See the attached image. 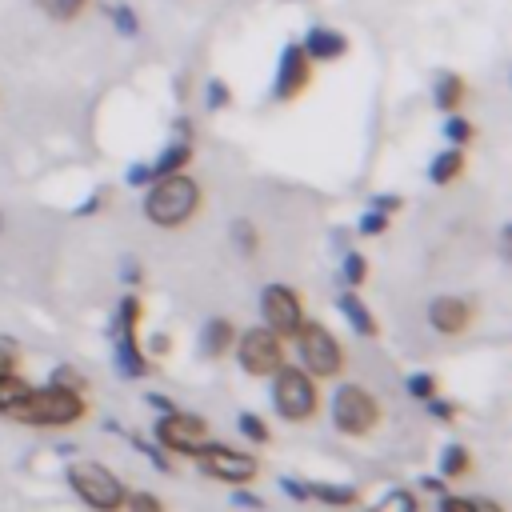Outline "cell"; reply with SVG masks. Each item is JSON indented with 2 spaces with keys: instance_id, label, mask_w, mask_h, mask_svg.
Returning a JSON list of instances; mask_svg holds the SVG:
<instances>
[{
  "instance_id": "obj_20",
  "label": "cell",
  "mask_w": 512,
  "mask_h": 512,
  "mask_svg": "<svg viewBox=\"0 0 512 512\" xmlns=\"http://www.w3.org/2000/svg\"><path fill=\"white\" fill-rule=\"evenodd\" d=\"M440 472H444V476H452V480H456V476H464V472H468V452H464L460 444H452V448L444 452V460H440Z\"/></svg>"
},
{
  "instance_id": "obj_2",
  "label": "cell",
  "mask_w": 512,
  "mask_h": 512,
  "mask_svg": "<svg viewBox=\"0 0 512 512\" xmlns=\"http://www.w3.org/2000/svg\"><path fill=\"white\" fill-rule=\"evenodd\" d=\"M196 208H200V188H196L188 176H180V172L156 176V184H152V192H148V200H144L148 220L160 224V228L184 224Z\"/></svg>"
},
{
  "instance_id": "obj_7",
  "label": "cell",
  "mask_w": 512,
  "mask_h": 512,
  "mask_svg": "<svg viewBox=\"0 0 512 512\" xmlns=\"http://www.w3.org/2000/svg\"><path fill=\"white\" fill-rule=\"evenodd\" d=\"M240 364L252 376H272L276 368H284V348L276 340L272 328H252L240 336Z\"/></svg>"
},
{
  "instance_id": "obj_15",
  "label": "cell",
  "mask_w": 512,
  "mask_h": 512,
  "mask_svg": "<svg viewBox=\"0 0 512 512\" xmlns=\"http://www.w3.org/2000/svg\"><path fill=\"white\" fill-rule=\"evenodd\" d=\"M340 312L352 320V328H356V332L376 336V320H372V312L360 304V296H356V292H344V296H340Z\"/></svg>"
},
{
  "instance_id": "obj_25",
  "label": "cell",
  "mask_w": 512,
  "mask_h": 512,
  "mask_svg": "<svg viewBox=\"0 0 512 512\" xmlns=\"http://www.w3.org/2000/svg\"><path fill=\"white\" fill-rule=\"evenodd\" d=\"M204 100H208V108H224V104L232 100V92H228V84H224V80H208Z\"/></svg>"
},
{
  "instance_id": "obj_1",
  "label": "cell",
  "mask_w": 512,
  "mask_h": 512,
  "mask_svg": "<svg viewBox=\"0 0 512 512\" xmlns=\"http://www.w3.org/2000/svg\"><path fill=\"white\" fill-rule=\"evenodd\" d=\"M12 420L20 424H36V428H60V424H76L84 416V400L80 392H68V388H40V392H20L8 408H4Z\"/></svg>"
},
{
  "instance_id": "obj_4",
  "label": "cell",
  "mask_w": 512,
  "mask_h": 512,
  "mask_svg": "<svg viewBox=\"0 0 512 512\" xmlns=\"http://www.w3.org/2000/svg\"><path fill=\"white\" fill-rule=\"evenodd\" d=\"M272 400H276V412L284 420H308L316 412V384L300 368H276Z\"/></svg>"
},
{
  "instance_id": "obj_23",
  "label": "cell",
  "mask_w": 512,
  "mask_h": 512,
  "mask_svg": "<svg viewBox=\"0 0 512 512\" xmlns=\"http://www.w3.org/2000/svg\"><path fill=\"white\" fill-rule=\"evenodd\" d=\"M240 432H244L248 440H256V444L268 440V424H264L260 416H252V412H240Z\"/></svg>"
},
{
  "instance_id": "obj_26",
  "label": "cell",
  "mask_w": 512,
  "mask_h": 512,
  "mask_svg": "<svg viewBox=\"0 0 512 512\" xmlns=\"http://www.w3.org/2000/svg\"><path fill=\"white\" fill-rule=\"evenodd\" d=\"M364 272H368L364 256H360V252H348V256H344V280H348V284H360Z\"/></svg>"
},
{
  "instance_id": "obj_3",
  "label": "cell",
  "mask_w": 512,
  "mask_h": 512,
  "mask_svg": "<svg viewBox=\"0 0 512 512\" xmlns=\"http://www.w3.org/2000/svg\"><path fill=\"white\" fill-rule=\"evenodd\" d=\"M68 484H72L76 496H80L88 508H96V512H116V508L124 504L120 480H116L108 468H100V464H72V468H68Z\"/></svg>"
},
{
  "instance_id": "obj_35",
  "label": "cell",
  "mask_w": 512,
  "mask_h": 512,
  "mask_svg": "<svg viewBox=\"0 0 512 512\" xmlns=\"http://www.w3.org/2000/svg\"><path fill=\"white\" fill-rule=\"evenodd\" d=\"M280 488H284L288 496H296V500H304V496H308V484H300V480H280Z\"/></svg>"
},
{
  "instance_id": "obj_29",
  "label": "cell",
  "mask_w": 512,
  "mask_h": 512,
  "mask_svg": "<svg viewBox=\"0 0 512 512\" xmlns=\"http://www.w3.org/2000/svg\"><path fill=\"white\" fill-rule=\"evenodd\" d=\"M408 392H412V396H420V400H428V396L436 392V376H428V372H416V376L408 380Z\"/></svg>"
},
{
  "instance_id": "obj_30",
  "label": "cell",
  "mask_w": 512,
  "mask_h": 512,
  "mask_svg": "<svg viewBox=\"0 0 512 512\" xmlns=\"http://www.w3.org/2000/svg\"><path fill=\"white\" fill-rule=\"evenodd\" d=\"M384 228H388V216H384V212H376V208L360 220V232H364V236H380Z\"/></svg>"
},
{
  "instance_id": "obj_9",
  "label": "cell",
  "mask_w": 512,
  "mask_h": 512,
  "mask_svg": "<svg viewBox=\"0 0 512 512\" xmlns=\"http://www.w3.org/2000/svg\"><path fill=\"white\" fill-rule=\"evenodd\" d=\"M204 432H208V424H204L200 416H188V412H176V408H172V412L160 420V428H156V436L164 440V448L184 452V456H196V452H200Z\"/></svg>"
},
{
  "instance_id": "obj_19",
  "label": "cell",
  "mask_w": 512,
  "mask_h": 512,
  "mask_svg": "<svg viewBox=\"0 0 512 512\" xmlns=\"http://www.w3.org/2000/svg\"><path fill=\"white\" fill-rule=\"evenodd\" d=\"M308 496H320L328 504H356V488H336V484H312Z\"/></svg>"
},
{
  "instance_id": "obj_18",
  "label": "cell",
  "mask_w": 512,
  "mask_h": 512,
  "mask_svg": "<svg viewBox=\"0 0 512 512\" xmlns=\"http://www.w3.org/2000/svg\"><path fill=\"white\" fill-rule=\"evenodd\" d=\"M432 96H436V108H444V112H452V108L460 104V96H464V84H460V76H452V72H444V76L436 80V88H432Z\"/></svg>"
},
{
  "instance_id": "obj_11",
  "label": "cell",
  "mask_w": 512,
  "mask_h": 512,
  "mask_svg": "<svg viewBox=\"0 0 512 512\" xmlns=\"http://www.w3.org/2000/svg\"><path fill=\"white\" fill-rule=\"evenodd\" d=\"M304 84H308V56L300 44H288L280 56V72H276V100H292Z\"/></svg>"
},
{
  "instance_id": "obj_13",
  "label": "cell",
  "mask_w": 512,
  "mask_h": 512,
  "mask_svg": "<svg viewBox=\"0 0 512 512\" xmlns=\"http://www.w3.org/2000/svg\"><path fill=\"white\" fill-rule=\"evenodd\" d=\"M304 56L308 60H336V56H344L348 52V40H344V32H336V28H324V24H316L308 36H304Z\"/></svg>"
},
{
  "instance_id": "obj_17",
  "label": "cell",
  "mask_w": 512,
  "mask_h": 512,
  "mask_svg": "<svg viewBox=\"0 0 512 512\" xmlns=\"http://www.w3.org/2000/svg\"><path fill=\"white\" fill-rule=\"evenodd\" d=\"M460 168H464V156H460V148H448V152H440V156L432 160V168H428V180H432V184H448L452 176H460Z\"/></svg>"
},
{
  "instance_id": "obj_38",
  "label": "cell",
  "mask_w": 512,
  "mask_h": 512,
  "mask_svg": "<svg viewBox=\"0 0 512 512\" xmlns=\"http://www.w3.org/2000/svg\"><path fill=\"white\" fill-rule=\"evenodd\" d=\"M472 504H476V512H504L496 500H472Z\"/></svg>"
},
{
  "instance_id": "obj_16",
  "label": "cell",
  "mask_w": 512,
  "mask_h": 512,
  "mask_svg": "<svg viewBox=\"0 0 512 512\" xmlns=\"http://www.w3.org/2000/svg\"><path fill=\"white\" fill-rule=\"evenodd\" d=\"M188 160H192V148H188V140H176V144H168V148L160 152V160L152 164V176H168V172L184 168Z\"/></svg>"
},
{
  "instance_id": "obj_12",
  "label": "cell",
  "mask_w": 512,
  "mask_h": 512,
  "mask_svg": "<svg viewBox=\"0 0 512 512\" xmlns=\"http://www.w3.org/2000/svg\"><path fill=\"white\" fill-rule=\"evenodd\" d=\"M428 320H432L436 332H448V336H452V332H464L468 320H472V304L460 300V296H440V300H432Z\"/></svg>"
},
{
  "instance_id": "obj_8",
  "label": "cell",
  "mask_w": 512,
  "mask_h": 512,
  "mask_svg": "<svg viewBox=\"0 0 512 512\" xmlns=\"http://www.w3.org/2000/svg\"><path fill=\"white\" fill-rule=\"evenodd\" d=\"M264 320L276 336H296L300 324H304V312H300V300L292 288L284 284H268L264 288Z\"/></svg>"
},
{
  "instance_id": "obj_33",
  "label": "cell",
  "mask_w": 512,
  "mask_h": 512,
  "mask_svg": "<svg viewBox=\"0 0 512 512\" xmlns=\"http://www.w3.org/2000/svg\"><path fill=\"white\" fill-rule=\"evenodd\" d=\"M152 180V164H132L128 168V184H148Z\"/></svg>"
},
{
  "instance_id": "obj_24",
  "label": "cell",
  "mask_w": 512,
  "mask_h": 512,
  "mask_svg": "<svg viewBox=\"0 0 512 512\" xmlns=\"http://www.w3.org/2000/svg\"><path fill=\"white\" fill-rule=\"evenodd\" d=\"M444 136H448L452 144H468V140H472V124H468L464 116H448V124H444Z\"/></svg>"
},
{
  "instance_id": "obj_39",
  "label": "cell",
  "mask_w": 512,
  "mask_h": 512,
  "mask_svg": "<svg viewBox=\"0 0 512 512\" xmlns=\"http://www.w3.org/2000/svg\"><path fill=\"white\" fill-rule=\"evenodd\" d=\"M168 348H172V344H168V336H156V340H152V352H156V356H164Z\"/></svg>"
},
{
  "instance_id": "obj_6",
  "label": "cell",
  "mask_w": 512,
  "mask_h": 512,
  "mask_svg": "<svg viewBox=\"0 0 512 512\" xmlns=\"http://www.w3.org/2000/svg\"><path fill=\"white\" fill-rule=\"evenodd\" d=\"M332 420H336L340 432H348V436H364V432L376 428L380 408H376V400H372L364 388L344 384V388L336 392V400H332Z\"/></svg>"
},
{
  "instance_id": "obj_37",
  "label": "cell",
  "mask_w": 512,
  "mask_h": 512,
  "mask_svg": "<svg viewBox=\"0 0 512 512\" xmlns=\"http://www.w3.org/2000/svg\"><path fill=\"white\" fill-rule=\"evenodd\" d=\"M236 504H244V508H260V496H252V492H236Z\"/></svg>"
},
{
  "instance_id": "obj_32",
  "label": "cell",
  "mask_w": 512,
  "mask_h": 512,
  "mask_svg": "<svg viewBox=\"0 0 512 512\" xmlns=\"http://www.w3.org/2000/svg\"><path fill=\"white\" fill-rule=\"evenodd\" d=\"M440 512H476V504L464 500V496H448V500L440 504Z\"/></svg>"
},
{
  "instance_id": "obj_27",
  "label": "cell",
  "mask_w": 512,
  "mask_h": 512,
  "mask_svg": "<svg viewBox=\"0 0 512 512\" xmlns=\"http://www.w3.org/2000/svg\"><path fill=\"white\" fill-rule=\"evenodd\" d=\"M52 384H56V388H68V392H80V388H84V376H80L76 368H56V372H52Z\"/></svg>"
},
{
  "instance_id": "obj_40",
  "label": "cell",
  "mask_w": 512,
  "mask_h": 512,
  "mask_svg": "<svg viewBox=\"0 0 512 512\" xmlns=\"http://www.w3.org/2000/svg\"><path fill=\"white\" fill-rule=\"evenodd\" d=\"M0 376H12V352H0Z\"/></svg>"
},
{
  "instance_id": "obj_36",
  "label": "cell",
  "mask_w": 512,
  "mask_h": 512,
  "mask_svg": "<svg viewBox=\"0 0 512 512\" xmlns=\"http://www.w3.org/2000/svg\"><path fill=\"white\" fill-rule=\"evenodd\" d=\"M372 208H376V212H392V208H400V196H376Z\"/></svg>"
},
{
  "instance_id": "obj_21",
  "label": "cell",
  "mask_w": 512,
  "mask_h": 512,
  "mask_svg": "<svg viewBox=\"0 0 512 512\" xmlns=\"http://www.w3.org/2000/svg\"><path fill=\"white\" fill-rule=\"evenodd\" d=\"M108 16H112V24H116V32H120V36H136V28H140V24H136V16H132V8H128V4H112V8H108Z\"/></svg>"
},
{
  "instance_id": "obj_34",
  "label": "cell",
  "mask_w": 512,
  "mask_h": 512,
  "mask_svg": "<svg viewBox=\"0 0 512 512\" xmlns=\"http://www.w3.org/2000/svg\"><path fill=\"white\" fill-rule=\"evenodd\" d=\"M428 412H432L436 420H448V416H452V404H444V400H432V396H428Z\"/></svg>"
},
{
  "instance_id": "obj_10",
  "label": "cell",
  "mask_w": 512,
  "mask_h": 512,
  "mask_svg": "<svg viewBox=\"0 0 512 512\" xmlns=\"http://www.w3.org/2000/svg\"><path fill=\"white\" fill-rule=\"evenodd\" d=\"M196 456H200L204 472L216 476V480H236V484H244V480L256 476V460L244 456V452H232V448H224V444H200Z\"/></svg>"
},
{
  "instance_id": "obj_5",
  "label": "cell",
  "mask_w": 512,
  "mask_h": 512,
  "mask_svg": "<svg viewBox=\"0 0 512 512\" xmlns=\"http://www.w3.org/2000/svg\"><path fill=\"white\" fill-rule=\"evenodd\" d=\"M296 340H300V360L312 376H336L344 368V352L324 324H300Z\"/></svg>"
},
{
  "instance_id": "obj_31",
  "label": "cell",
  "mask_w": 512,
  "mask_h": 512,
  "mask_svg": "<svg viewBox=\"0 0 512 512\" xmlns=\"http://www.w3.org/2000/svg\"><path fill=\"white\" fill-rule=\"evenodd\" d=\"M236 244H240L244 252H252V248H256V236H252V224H248V220H240V224H236Z\"/></svg>"
},
{
  "instance_id": "obj_14",
  "label": "cell",
  "mask_w": 512,
  "mask_h": 512,
  "mask_svg": "<svg viewBox=\"0 0 512 512\" xmlns=\"http://www.w3.org/2000/svg\"><path fill=\"white\" fill-rule=\"evenodd\" d=\"M200 344H204V352H208V356H224V352H228V344H232V320L212 316V320L204 324V332H200Z\"/></svg>"
},
{
  "instance_id": "obj_28",
  "label": "cell",
  "mask_w": 512,
  "mask_h": 512,
  "mask_svg": "<svg viewBox=\"0 0 512 512\" xmlns=\"http://www.w3.org/2000/svg\"><path fill=\"white\" fill-rule=\"evenodd\" d=\"M124 504H128L132 512H164V504H160L156 496H148V492H132V496H124Z\"/></svg>"
},
{
  "instance_id": "obj_22",
  "label": "cell",
  "mask_w": 512,
  "mask_h": 512,
  "mask_svg": "<svg viewBox=\"0 0 512 512\" xmlns=\"http://www.w3.org/2000/svg\"><path fill=\"white\" fill-rule=\"evenodd\" d=\"M48 16H56V20H72L80 8H84V0H36Z\"/></svg>"
}]
</instances>
